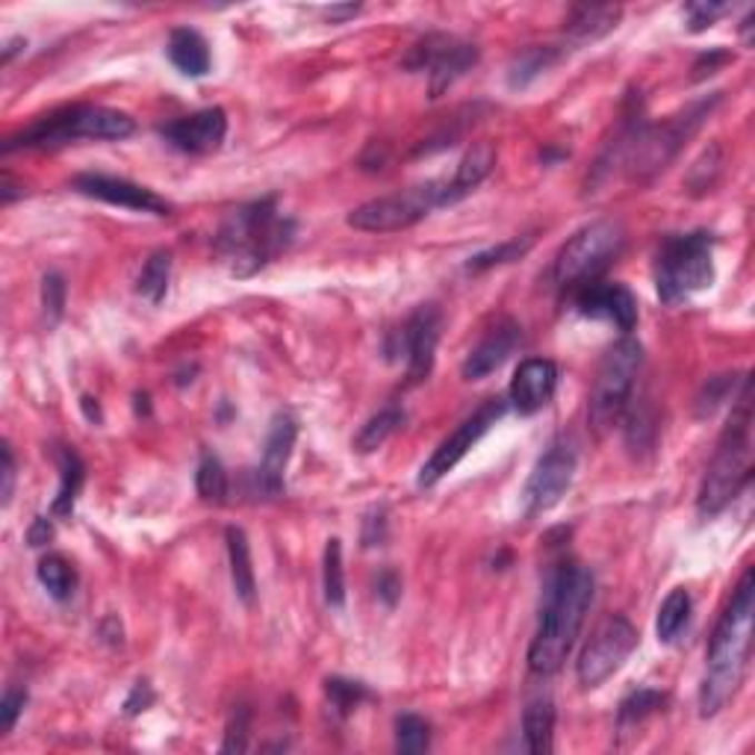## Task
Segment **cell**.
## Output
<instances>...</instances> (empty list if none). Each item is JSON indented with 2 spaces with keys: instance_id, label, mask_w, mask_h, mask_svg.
Returning <instances> with one entry per match:
<instances>
[{
  "instance_id": "cell-20",
  "label": "cell",
  "mask_w": 755,
  "mask_h": 755,
  "mask_svg": "<svg viewBox=\"0 0 755 755\" xmlns=\"http://www.w3.org/2000/svg\"><path fill=\"white\" fill-rule=\"evenodd\" d=\"M555 390H558V366L544 357H532L526 364H519L510 381L508 401L523 416H532L549 405Z\"/></svg>"
},
{
  "instance_id": "cell-36",
  "label": "cell",
  "mask_w": 755,
  "mask_h": 755,
  "mask_svg": "<svg viewBox=\"0 0 755 755\" xmlns=\"http://www.w3.org/2000/svg\"><path fill=\"white\" fill-rule=\"evenodd\" d=\"M721 169H723V151H721V145L714 142L705 148L703 157H699V160L691 166V171H687V189H691L694 196H705V192H712L717 178H721Z\"/></svg>"
},
{
  "instance_id": "cell-43",
  "label": "cell",
  "mask_w": 755,
  "mask_h": 755,
  "mask_svg": "<svg viewBox=\"0 0 755 755\" xmlns=\"http://www.w3.org/2000/svg\"><path fill=\"white\" fill-rule=\"evenodd\" d=\"M248 749V708H237L225 732L221 753H246Z\"/></svg>"
},
{
  "instance_id": "cell-27",
  "label": "cell",
  "mask_w": 755,
  "mask_h": 755,
  "mask_svg": "<svg viewBox=\"0 0 755 755\" xmlns=\"http://www.w3.org/2000/svg\"><path fill=\"white\" fill-rule=\"evenodd\" d=\"M523 735H526L528 753L549 755L552 738H555V705L552 699H535L528 703L526 714H523Z\"/></svg>"
},
{
  "instance_id": "cell-54",
  "label": "cell",
  "mask_w": 755,
  "mask_h": 755,
  "mask_svg": "<svg viewBox=\"0 0 755 755\" xmlns=\"http://www.w3.org/2000/svg\"><path fill=\"white\" fill-rule=\"evenodd\" d=\"M753 12H749L747 18H744V24H741V36H744V42L749 44V30H753Z\"/></svg>"
},
{
  "instance_id": "cell-16",
  "label": "cell",
  "mask_w": 755,
  "mask_h": 755,
  "mask_svg": "<svg viewBox=\"0 0 755 755\" xmlns=\"http://www.w3.org/2000/svg\"><path fill=\"white\" fill-rule=\"evenodd\" d=\"M443 331V314L437 305L416 307L408 316V322L401 325L399 348L405 360H408V378L410 384L425 381L434 369V355H437V342Z\"/></svg>"
},
{
  "instance_id": "cell-6",
  "label": "cell",
  "mask_w": 755,
  "mask_h": 755,
  "mask_svg": "<svg viewBox=\"0 0 755 755\" xmlns=\"http://www.w3.org/2000/svg\"><path fill=\"white\" fill-rule=\"evenodd\" d=\"M137 130L128 112L110 110V107H92V103H77L66 107L51 116H42L30 128L9 137L3 151L18 148H57L77 139H128Z\"/></svg>"
},
{
  "instance_id": "cell-25",
  "label": "cell",
  "mask_w": 755,
  "mask_h": 755,
  "mask_svg": "<svg viewBox=\"0 0 755 755\" xmlns=\"http://www.w3.org/2000/svg\"><path fill=\"white\" fill-rule=\"evenodd\" d=\"M623 9L619 7H576L567 18L569 42L587 44L603 39L617 27Z\"/></svg>"
},
{
  "instance_id": "cell-33",
  "label": "cell",
  "mask_w": 755,
  "mask_h": 755,
  "mask_svg": "<svg viewBox=\"0 0 755 755\" xmlns=\"http://www.w3.org/2000/svg\"><path fill=\"white\" fill-rule=\"evenodd\" d=\"M171 280V255L169 251H153L142 266V275H139L137 292L142 298H148L151 305H160L166 292H169Z\"/></svg>"
},
{
  "instance_id": "cell-13",
  "label": "cell",
  "mask_w": 755,
  "mask_h": 755,
  "mask_svg": "<svg viewBox=\"0 0 755 755\" xmlns=\"http://www.w3.org/2000/svg\"><path fill=\"white\" fill-rule=\"evenodd\" d=\"M578 467V449L576 443L560 437L549 446V449L537 458L535 469L526 481V490H523V508H526V517H537V514H546L564 499V493L569 490V484L576 478Z\"/></svg>"
},
{
  "instance_id": "cell-52",
  "label": "cell",
  "mask_w": 755,
  "mask_h": 755,
  "mask_svg": "<svg viewBox=\"0 0 755 755\" xmlns=\"http://www.w3.org/2000/svg\"><path fill=\"white\" fill-rule=\"evenodd\" d=\"M357 12H360V7H331V9H325V16L331 18V21H346V18L357 16Z\"/></svg>"
},
{
  "instance_id": "cell-29",
  "label": "cell",
  "mask_w": 755,
  "mask_h": 755,
  "mask_svg": "<svg viewBox=\"0 0 755 755\" xmlns=\"http://www.w3.org/2000/svg\"><path fill=\"white\" fill-rule=\"evenodd\" d=\"M667 705V694H662V691H653V687H637V691H632V694L619 703V712H617V726L619 732L626 735L628 729H637V726H644L653 714H658Z\"/></svg>"
},
{
  "instance_id": "cell-5",
  "label": "cell",
  "mask_w": 755,
  "mask_h": 755,
  "mask_svg": "<svg viewBox=\"0 0 755 755\" xmlns=\"http://www.w3.org/2000/svg\"><path fill=\"white\" fill-rule=\"evenodd\" d=\"M721 101L723 92L705 95L699 101L687 103L685 110L676 112V116H667L664 121H655V125L644 121L637 128L632 145H628L626 160H623L628 180L644 187V183H653L662 171H667V166L685 151V145L699 133L705 119L721 107Z\"/></svg>"
},
{
  "instance_id": "cell-38",
  "label": "cell",
  "mask_w": 755,
  "mask_h": 755,
  "mask_svg": "<svg viewBox=\"0 0 755 755\" xmlns=\"http://www.w3.org/2000/svg\"><path fill=\"white\" fill-rule=\"evenodd\" d=\"M535 237H523V239H510V242H499L496 248H487L481 255L469 257L467 260V272H487L493 266L510 264V260H519L532 248Z\"/></svg>"
},
{
  "instance_id": "cell-46",
  "label": "cell",
  "mask_w": 755,
  "mask_h": 755,
  "mask_svg": "<svg viewBox=\"0 0 755 755\" xmlns=\"http://www.w3.org/2000/svg\"><path fill=\"white\" fill-rule=\"evenodd\" d=\"M151 703H153L151 685H148V682H137L128 699H125V714H128V717H137L145 708H151Z\"/></svg>"
},
{
  "instance_id": "cell-48",
  "label": "cell",
  "mask_w": 755,
  "mask_h": 755,
  "mask_svg": "<svg viewBox=\"0 0 755 755\" xmlns=\"http://www.w3.org/2000/svg\"><path fill=\"white\" fill-rule=\"evenodd\" d=\"M378 596H381L384 603L390 605H396L399 603V596H401V578L393 573V569H384L381 576H378Z\"/></svg>"
},
{
  "instance_id": "cell-50",
  "label": "cell",
  "mask_w": 755,
  "mask_h": 755,
  "mask_svg": "<svg viewBox=\"0 0 755 755\" xmlns=\"http://www.w3.org/2000/svg\"><path fill=\"white\" fill-rule=\"evenodd\" d=\"M384 537H387V519H384V514H378V517H369V519H366L364 544H366V546L384 544Z\"/></svg>"
},
{
  "instance_id": "cell-49",
  "label": "cell",
  "mask_w": 755,
  "mask_h": 755,
  "mask_svg": "<svg viewBox=\"0 0 755 755\" xmlns=\"http://www.w3.org/2000/svg\"><path fill=\"white\" fill-rule=\"evenodd\" d=\"M51 537H53L51 519L36 517L33 526L27 528V544L33 546V549H39V546H44V544H51Z\"/></svg>"
},
{
  "instance_id": "cell-44",
  "label": "cell",
  "mask_w": 755,
  "mask_h": 755,
  "mask_svg": "<svg viewBox=\"0 0 755 755\" xmlns=\"http://www.w3.org/2000/svg\"><path fill=\"white\" fill-rule=\"evenodd\" d=\"M729 62H732L729 51H723V48H712V51L703 53V57L694 62V74H691V80L699 83V80H705V77L717 74V71H721L723 66H729Z\"/></svg>"
},
{
  "instance_id": "cell-26",
  "label": "cell",
  "mask_w": 755,
  "mask_h": 755,
  "mask_svg": "<svg viewBox=\"0 0 755 755\" xmlns=\"http://www.w3.org/2000/svg\"><path fill=\"white\" fill-rule=\"evenodd\" d=\"M560 57H564V51L558 44H535V48L519 51L508 66V86L510 89H526V86L535 83L537 77L546 74L555 62H560Z\"/></svg>"
},
{
  "instance_id": "cell-40",
  "label": "cell",
  "mask_w": 755,
  "mask_h": 755,
  "mask_svg": "<svg viewBox=\"0 0 755 755\" xmlns=\"http://www.w3.org/2000/svg\"><path fill=\"white\" fill-rule=\"evenodd\" d=\"M735 384H738L735 375H717V378H708V384H705L703 393H699V399H696V416L705 419V416H712L714 410L721 408V405L735 399Z\"/></svg>"
},
{
  "instance_id": "cell-35",
  "label": "cell",
  "mask_w": 755,
  "mask_h": 755,
  "mask_svg": "<svg viewBox=\"0 0 755 755\" xmlns=\"http://www.w3.org/2000/svg\"><path fill=\"white\" fill-rule=\"evenodd\" d=\"M196 490L207 505H225L228 501V469L216 455H205L196 473Z\"/></svg>"
},
{
  "instance_id": "cell-12",
  "label": "cell",
  "mask_w": 755,
  "mask_h": 755,
  "mask_svg": "<svg viewBox=\"0 0 755 755\" xmlns=\"http://www.w3.org/2000/svg\"><path fill=\"white\" fill-rule=\"evenodd\" d=\"M478 62L476 44L464 42L458 36L431 33L425 36L423 42L414 44V51L405 60L410 71H428V92L431 98H440L449 92L451 86L458 83L460 77L467 74Z\"/></svg>"
},
{
  "instance_id": "cell-3",
  "label": "cell",
  "mask_w": 755,
  "mask_h": 755,
  "mask_svg": "<svg viewBox=\"0 0 755 755\" xmlns=\"http://www.w3.org/2000/svg\"><path fill=\"white\" fill-rule=\"evenodd\" d=\"M296 237V221L284 219L275 198L234 210L216 234V251L230 264L237 278H251L287 251Z\"/></svg>"
},
{
  "instance_id": "cell-2",
  "label": "cell",
  "mask_w": 755,
  "mask_h": 755,
  "mask_svg": "<svg viewBox=\"0 0 755 755\" xmlns=\"http://www.w3.org/2000/svg\"><path fill=\"white\" fill-rule=\"evenodd\" d=\"M753 617H755V576L747 569L741 576L735 594L723 617L717 619L712 644H708V667L699 687V712L703 717L721 714L729 699L744 685L749 664V646H753Z\"/></svg>"
},
{
  "instance_id": "cell-28",
  "label": "cell",
  "mask_w": 755,
  "mask_h": 755,
  "mask_svg": "<svg viewBox=\"0 0 755 755\" xmlns=\"http://www.w3.org/2000/svg\"><path fill=\"white\" fill-rule=\"evenodd\" d=\"M86 481V467L80 455L74 449L60 451V490H57V499L51 505L53 517H71L74 514L77 496L83 490Z\"/></svg>"
},
{
  "instance_id": "cell-22",
  "label": "cell",
  "mask_w": 755,
  "mask_h": 755,
  "mask_svg": "<svg viewBox=\"0 0 755 755\" xmlns=\"http://www.w3.org/2000/svg\"><path fill=\"white\" fill-rule=\"evenodd\" d=\"M169 60L171 66L187 77H205L210 71V44L192 27H175L169 36Z\"/></svg>"
},
{
  "instance_id": "cell-41",
  "label": "cell",
  "mask_w": 755,
  "mask_h": 755,
  "mask_svg": "<svg viewBox=\"0 0 755 755\" xmlns=\"http://www.w3.org/2000/svg\"><path fill=\"white\" fill-rule=\"evenodd\" d=\"M687 30L691 33H703L708 27H714V21L726 12H732L729 3H687Z\"/></svg>"
},
{
  "instance_id": "cell-30",
  "label": "cell",
  "mask_w": 755,
  "mask_h": 755,
  "mask_svg": "<svg viewBox=\"0 0 755 755\" xmlns=\"http://www.w3.org/2000/svg\"><path fill=\"white\" fill-rule=\"evenodd\" d=\"M401 423H405V410L396 408V405L378 410V414H375L372 419H366L364 428L357 431L355 449L364 451V455H369V451H375V449H381L384 443L390 440L393 434L399 431Z\"/></svg>"
},
{
  "instance_id": "cell-24",
  "label": "cell",
  "mask_w": 755,
  "mask_h": 755,
  "mask_svg": "<svg viewBox=\"0 0 755 755\" xmlns=\"http://www.w3.org/2000/svg\"><path fill=\"white\" fill-rule=\"evenodd\" d=\"M228 558H230V578H234V590L246 605H255L257 599V576L255 564H251V544L242 528H228Z\"/></svg>"
},
{
  "instance_id": "cell-4",
  "label": "cell",
  "mask_w": 755,
  "mask_h": 755,
  "mask_svg": "<svg viewBox=\"0 0 755 755\" xmlns=\"http://www.w3.org/2000/svg\"><path fill=\"white\" fill-rule=\"evenodd\" d=\"M749 476H753V384L744 378L741 396L735 399L729 423L723 428L696 496L699 517H717L747 487Z\"/></svg>"
},
{
  "instance_id": "cell-51",
  "label": "cell",
  "mask_w": 755,
  "mask_h": 755,
  "mask_svg": "<svg viewBox=\"0 0 755 755\" xmlns=\"http://www.w3.org/2000/svg\"><path fill=\"white\" fill-rule=\"evenodd\" d=\"M80 405H83V414H86V419H89V423H101L103 414H101V405H98V399H92V396H83V401H80Z\"/></svg>"
},
{
  "instance_id": "cell-7",
  "label": "cell",
  "mask_w": 755,
  "mask_h": 755,
  "mask_svg": "<svg viewBox=\"0 0 755 755\" xmlns=\"http://www.w3.org/2000/svg\"><path fill=\"white\" fill-rule=\"evenodd\" d=\"M714 284V237L708 230L667 237L655 257V289L664 305H682Z\"/></svg>"
},
{
  "instance_id": "cell-23",
  "label": "cell",
  "mask_w": 755,
  "mask_h": 755,
  "mask_svg": "<svg viewBox=\"0 0 755 755\" xmlns=\"http://www.w3.org/2000/svg\"><path fill=\"white\" fill-rule=\"evenodd\" d=\"M493 166H496V148H493L490 142L473 145V148L464 153V160L458 162V169H455V175L449 178V189L451 196H455V205H458L460 198L473 196L484 180L490 178Z\"/></svg>"
},
{
  "instance_id": "cell-53",
  "label": "cell",
  "mask_w": 755,
  "mask_h": 755,
  "mask_svg": "<svg viewBox=\"0 0 755 755\" xmlns=\"http://www.w3.org/2000/svg\"><path fill=\"white\" fill-rule=\"evenodd\" d=\"M24 39H9V42H7V48H3V62H9V60H12V57H16V53L18 51H21V48H24Z\"/></svg>"
},
{
  "instance_id": "cell-10",
  "label": "cell",
  "mask_w": 755,
  "mask_h": 755,
  "mask_svg": "<svg viewBox=\"0 0 755 755\" xmlns=\"http://www.w3.org/2000/svg\"><path fill=\"white\" fill-rule=\"evenodd\" d=\"M451 205H455V196L449 189V178L425 180L405 192L375 198V201L355 207L348 212V225L364 234H396V230L414 228L416 221H423L437 207Z\"/></svg>"
},
{
  "instance_id": "cell-8",
  "label": "cell",
  "mask_w": 755,
  "mask_h": 755,
  "mask_svg": "<svg viewBox=\"0 0 755 755\" xmlns=\"http://www.w3.org/2000/svg\"><path fill=\"white\" fill-rule=\"evenodd\" d=\"M623 246H626V230L619 221L599 219L585 225L555 257V269H552L555 287L578 292L587 284L599 280V275L617 260Z\"/></svg>"
},
{
  "instance_id": "cell-19",
  "label": "cell",
  "mask_w": 755,
  "mask_h": 755,
  "mask_svg": "<svg viewBox=\"0 0 755 755\" xmlns=\"http://www.w3.org/2000/svg\"><path fill=\"white\" fill-rule=\"evenodd\" d=\"M162 139L183 153H212L219 151L225 137H228V116L221 107L198 110L192 116L169 121L160 128Z\"/></svg>"
},
{
  "instance_id": "cell-32",
  "label": "cell",
  "mask_w": 755,
  "mask_h": 755,
  "mask_svg": "<svg viewBox=\"0 0 755 755\" xmlns=\"http://www.w3.org/2000/svg\"><path fill=\"white\" fill-rule=\"evenodd\" d=\"M39 582H42L44 590H48L57 603H66V599L74 596L77 573L62 555H44V558L39 560Z\"/></svg>"
},
{
  "instance_id": "cell-47",
  "label": "cell",
  "mask_w": 755,
  "mask_h": 755,
  "mask_svg": "<svg viewBox=\"0 0 755 755\" xmlns=\"http://www.w3.org/2000/svg\"><path fill=\"white\" fill-rule=\"evenodd\" d=\"M3 487H0V501H3V508H7L9 501H12V490H16V458H12V446L9 443H3Z\"/></svg>"
},
{
  "instance_id": "cell-9",
  "label": "cell",
  "mask_w": 755,
  "mask_h": 755,
  "mask_svg": "<svg viewBox=\"0 0 755 755\" xmlns=\"http://www.w3.org/2000/svg\"><path fill=\"white\" fill-rule=\"evenodd\" d=\"M640 366H644V348H640L637 340H632V337H623L603 357L599 372H596L594 390H590V405H587L590 428L599 437L612 431L614 425L626 416L628 401L635 396Z\"/></svg>"
},
{
  "instance_id": "cell-18",
  "label": "cell",
  "mask_w": 755,
  "mask_h": 755,
  "mask_svg": "<svg viewBox=\"0 0 755 755\" xmlns=\"http://www.w3.org/2000/svg\"><path fill=\"white\" fill-rule=\"evenodd\" d=\"M578 314L587 319L617 325L619 331H635L637 325V298L635 292L617 280H594L576 292Z\"/></svg>"
},
{
  "instance_id": "cell-31",
  "label": "cell",
  "mask_w": 755,
  "mask_h": 755,
  "mask_svg": "<svg viewBox=\"0 0 755 755\" xmlns=\"http://www.w3.org/2000/svg\"><path fill=\"white\" fill-rule=\"evenodd\" d=\"M687 619H691V594H687L685 587H676V590L667 594L662 608H658V619H655L658 640L662 644H673L682 635V628L687 626Z\"/></svg>"
},
{
  "instance_id": "cell-21",
  "label": "cell",
  "mask_w": 755,
  "mask_h": 755,
  "mask_svg": "<svg viewBox=\"0 0 755 755\" xmlns=\"http://www.w3.org/2000/svg\"><path fill=\"white\" fill-rule=\"evenodd\" d=\"M519 342H523V328H519L517 322H510V319H501V322L484 334V340L469 351L464 366H460V375H464L467 381H481V378L496 372V369L517 351Z\"/></svg>"
},
{
  "instance_id": "cell-11",
  "label": "cell",
  "mask_w": 755,
  "mask_h": 755,
  "mask_svg": "<svg viewBox=\"0 0 755 755\" xmlns=\"http://www.w3.org/2000/svg\"><path fill=\"white\" fill-rule=\"evenodd\" d=\"M635 646L637 628L623 614L605 617L578 655V685L590 691V687H599L603 682L612 679L614 673L628 662V655L635 653Z\"/></svg>"
},
{
  "instance_id": "cell-14",
  "label": "cell",
  "mask_w": 755,
  "mask_h": 755,
  "mask_svg": "<svg viewBox=\"0 0 755 755\" xmlns=\"http://www.w3.org/2000/svg\"><path fill=\"white\" fill-rule=\"evenodd\" d=\"M505 414H508V399H499V396H496V399L484 401L481 408L473 416H467V419H464V423H460L458 428L434 449L431 458L425 460L423 469H419V487H434L440 478L449 476L451 469L467 458V451L473 449V446H476L484 434L490 431L493 425L499 423Z\"/></svg>"
},
{
  "instance_id": "cell-45",
  "label": "cell",
  "mask_w": 755,
  "mask_h": 755,
  "mask_svg": "<svg viewBox=\"0 0 755 755\" xmlns=\"http://www.w3.org/2000/svg\"><path fill=\"white\" fill-rule=\"evenodd\" d=\"M27 705V691H18V687H9L3 694V705H0V714H3V735L16 729L18 717L24 712Z\"/></svg>"
},
{
  "instance_id": "cell-42",
  "label": "cell",
  "mask_w": 755,
  "mask_h": 755,
  "mask_svg": "<svg viewBox=\"0 0 755 755\" xmlns=\"http://www.w3.org/2000/svg\"><path fill=\"white\" fill-rule=\"evenodd\" d=\"M66 280H62V275H44L42 280V307H44V316L51 319V322H60L62 316V307H66Z\"/></svg>"
},
{
  "instance_id": "cell-34",
  "label": "cell",
  "mask_w": 755,
  "mask_h": 755,
  "mask_svg": "<svg viewBox=\"0 0 755 755\" xmlns=\"http://www.w3.org/2000/svg\"><path fill=\"white\" fill-rule=\"evenodd\" d=\"M322 587H325V603L340 612L342 605H346V573H342V544L337 540V537H331L328 546H325Z\"/></svg>"
},
{
  "instance_id": "cell-17",
  "label": "cell",
  "mask_w": 755,
  "mask_h": 755,
  "mask_svg": "<svg viewBox=\"0 0 755 755\" xmlns=\"http://www.w3.org/2000/svg\"><path fill=\"white\" fill-rule=\"evenodd\" d=\"M71 189L86 198H98L103 205L125 207V210L151 212V216H169L171 205L151 189L139 187L128 178H112V175H77Z\"/></svg>"
},
{
  "instance_id": "cell-15",
  "label": "cell",
  "mask_w": 755,
  "mask_h": 755,
  "mask_svg": "<svg viewBox=\"0 0 755 755\" xmlns=\"http://www.w3.org/2000/svg\"><path fill=\"white\" fill-rule=\"evenodd\" d=\"M298 423L292 414H278L272 419L269 437L264 446V460L251 473V496L255 499H278L284 493V469L296 449Z\"/></svg>"
},
{
  "instance_id": "cell-39",
  "label": "cell",
  "mask_w": 755,
  "mask_h": 755,
  "mask_svg": "<svg viewBox=\"0 0 755 755\" xmlns=\"http://www.w3.org/2000/svg\"><path fill=\"white\" fill-rule=\"evenodd\" d=\"M325 694H328V699H331V708L340 714V717H348V714L360 708V703H364V699H369V691H366V685H360V682H351V679H340V676H334V679L325 682Z\"/></svg>"
},
{
  "instance_id": "cell-37",
  "label": "cell",
  "mask_w": 755,
  "mask_h": 755,
  "mask_svg": "<svg viewBox=\"0 0 755 755\" xmlns=\"http://www.w3.org/2000/svg\"><path fill=\"white\" fill-rule=\"evenodd\" d=\"M431 747V726L419 714H401L396 717V749L405 755L425 753Z\"/></svg>"
},
{
  "instance_id": "cell-1",
  "label": "cell",
  "mask_w": 755,
  "mask_h": 755,
  "mask_svg": "<svg viewBox=\"0 0 755 755\" xmlns=\"http://www.w3.org/2000/svg\"><path fill=\"white\" fill-rule=\"evenodd\" d=\"M594 573L582 564H560L546 582L544 608L537 635L528 646V667L537 676H552L567 662L569 649L585 626L587 608L594 603Z\"/></svg>"
}]
</instances>
